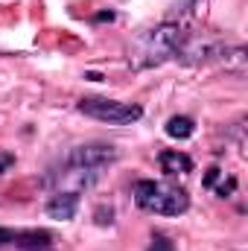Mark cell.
<instances>
[{
    "mask_svg": "<svg viewBox=\"0 0 248 251\" xmlns=\"http://www.w3.org/2000/svg\"><path fill=\"white\" fill-rule=\"evenodd\" d=\"M117 161V149L108 143H88L67 152L62 173H56L59 193H79L102 178V173Z\"/></svg>",
    "mask_w": 248,
    "mask_h": 251,
    "instance_id": "obj_1",
    "label": "cell"
},
{
    "mask_svg": "<svg viewBox=\"0 0 248 251\" xmlns=\"http://www.w3.org/2000/svg\"><path fill=\"white\" fill-rule=\"evenodd\" d=\"M178 47H181V29L175 24H161L134 41V47L128 53V64L137 70L155 67V64L167 62L170 56H175Z\"/></svg>",
    "mask_w": 248,
    "mask_h": 251,
    "instance_id": "obj_2",
    "label": "cell"
},
{
    "mask_svg": "<svg viewBox=\"0 0 248 251\" xmlns=\"http://www.w3.org/2000/svg\"><path fill=\"white\" fill-rule=\"evenodd\" d=\"M134 201L137 207L161 216H181L190 207V196L181 187H170L164 181H137L134 184Z\"/></svg>",
    "mask_w": 248,
    "mask_h": 251,
    "instance_id": "obj_3",
    "label": "cell"
},
{
    "mask_svg": "<svg viewBox=\"0 0 248 251\" xmlns=\"http://www.w3.org/2000/svg\"><path fill=\"white\" fill-rule=\"evenodd\" d=\"M79 111L85 117H94V120L108 123V126H128V123H137L143 117L140 105L105 100V97H85V100H79Z\"/></svg>",
    "mask_w": 248,
    "mask_h": 251,
    "instance_id": "obj_4",
    "label": "cell"
},
{
    "mask_svg": "<svg viewBox=\"0 0 248 251\" xmlns=\"http://www.w3.org/2000/svg\"><path fill=\"white\" fill-rule=\"evenodd\" d=\"M79 210V196L76 193H56L50 201H47V216L50 219H59V222H70Z\"/></svg>",
    "mask_w": 248,
    "mask_h": 251,
    "instance_id": "obj_5",
    "label": "cell"
},
{
    "mask_svg": "<svg viewBox=\"0 0 248 251\" xmlns=\"http://www.w3.org/2000/svg\"><path fill=\"white\" fill-rule=\"evenodd\" d=\"M12 246L24 251H47L53 249V234L50 231H15Z\"/></svg>",
    "mask_w": 248,
    "mask_h": 251,
    "instance_id": "obj_6",
    "label": "cell"
},
{
    "mask_svg": "<svg viewBox=\"0 0 248 251\" xmlns=\"http://www.w3.org/2000/svg\"><path fill=\"white\" fill-rule=\"evenodd\" d=\"M158 164H161V170L167 176H187V173H193V158L184 155V152H178V149L161 152L158 155Z\"/></svg>",
    "mask_w": 248,
    "mask_h": 251,
    "instance_id": "obj_7",
    "label": "cell"
},
{
    "mask_svg": "<svg viewBox=\"0 0 248 251\" xmlns=\"http://www.w3.org/2000/svg\"><path fill=\"white\" fill-rule=\"evenodd\" d=\"M193 131H196V123H193L190 117H170V120H167V134L175 137V140L193 137Z\"/></svg>",
    "mask_w": 248,
    "mask_h": 251,
    "instance_id": "obj_8",
    "label": "cell"
},
{
    "mask_svg": "<svg viewBox=\"0 0 248 251\" xmlns=\"http://www.w3.org/2000/svg\"><path fill=\"white\" fill-rule=\"evenodd\" d=\"M146 251H175V246H173V240H170V237H164V234H155Z\"/></svg>",
    "mask_w": 248,
    "mask_h": 251,
    "instance_id": "obj_9",
    "label": "cell"
},
{
    "mask_svg": "<svg viewBox=\"0 0 248 251\" xmlns=\"http://www.w3.org/2000/svg\"><path fill=\"white\" fill-rule=\"evenodd\" d=\"M12 167H15V155L6 152V149H0V176H3L6 170H12Z\"/></svg>",
    "mask_w": 248,
    "mask_h": 251,
    "instance_id": "obj_10",
    "label": "cell"
},
{
    "mask_svg": "<svg viewBox=\"0 0 248 251\" xmlns=\"http://www.w3.org/2000/svg\"><path fill=\"white\" fill-rule=\"evenodd\" d=\"M111 216H114L111 207H99V210H97V222H99V225H111Z\"/></svg>",
    "mask_w": 248,
    "mask_h": 251,
    "instance_id": "obj_11",
    "label": "cell"
},
{
    "mask_svg": "<svg viewBox=\"0 0 248 251\" xmlns=\"http://www.w3.org/2000/svg\"><path fill=\"white\" fill-rule=\"evenodd\" d=\"M12 240H15V231L0 228V249H3V246H12Z\"/></svg>",
    "mask_w": 248,
    "mask_h": 251,
    "instance_id": "obj_12",
    "label": "cell"
},
{
    "mask_svg": "<svg viewBox=\"0 0 248 251\" xmlns=\"http://www.w3.org/2000/svg\"><path fill=\"white\" fill-rule=\"evenodd\" d=\"M94 21H114V12H99Z\"/></svg>",
    "mask_w": 248,
    "mask_h": 251,
    "instance_id": "obj_13",
    "label": "cell"
}]
</instances>
